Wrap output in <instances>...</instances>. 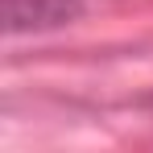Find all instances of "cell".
<instances>
[{
	"instance_id": "cell-1",
	"label": "cell",
	"mask_w": 153,
	"mask_h": 153,
	"mask_svg": "<svg viewBox=\"0 0 153 153\" xmlns=\"http://www.w3.org/2000/svg\"><path fill=\"white\" fill-rule=\"evenodd\" d=\"M83 13V0H4V29L17 33H42V29L71 25Z\"/></svg>"
}]
</instances>
